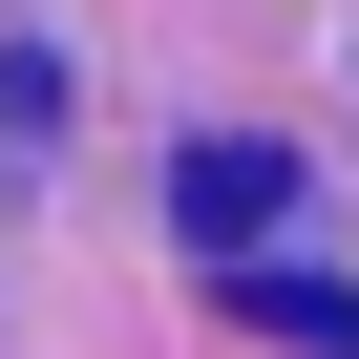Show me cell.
Here are the masks:
<instances>
[{
  "instance_id": "cell-1",
  "label": "cell",
  "mask_w": 359,
  "mask_h": 359,
  "mask_svg": "<svg viewBox=\"0 0 359 359\" xmlns=\"http://www.w3.org/2000/svg\"><path fill=\"white\" fill-rule=\"evenodd\" d=\"M275 191H296L275 148H191V169H169V212H191L212 254H254V233H275Z\"/></svg>"
}]
</instances>
